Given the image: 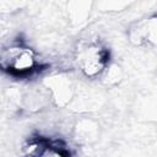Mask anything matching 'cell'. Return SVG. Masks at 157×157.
Segmentation results:
<instances>
[{
	"mask_svg": "<svg viewBox=\"0 0 157 157\" xmlns=\"http://www.w3.org/2000/svg\"><path fill=\"white\" fill-rule=\"evenodd\" d=\"M156 17L144 20L140 23H136L130 31V38L135 44L151 43L156 44Z\"/></svg>",
	"mask_w": 157,
	"mask_h": 157,
	"instance_id": "277c9868",
	"label": "cell"
},
{
	"mask_svg": "<svg viewBox=\"0 0 157 157\" xmlns=\"http://www.w3.org/2000/svg\"><path fill=\"white\" fill-rule=\"evenodd\" d=\"M76 60L80 70L87 77H96L107 69L109 52L99 42L83 43L77 49Z\"/></svg>",
	"mask_w": 157,
	"mask_h": 157,
	"instance_id": "7a4b0ae2",
	"label": "cell"
},
{
	"mask_svg": "<svg viewBox=\"0 0 157 157\" xmlns=\"http://www.w3.org/2000/svg\"><path fill=\"white\" fill-rule=\"evenodd\" d=\"M34 50L23 44H12L0 50V70L20 77L27 76L38 69Z\"/></svg>",
	"mask_w": 157,
	"mask_h": 157,
	"instance_id": "6da1fadb",
	"label": "cell"
},
{
	"mask_svg": "<svg viewBox=\"0 0 157 157\" xmlns=\"http://www.w3.org/2000/svg\"><path fill=\"white\" fill-rule=\"evenodd\" d=\"M26 157H71V153L63 145L39 136L26 146Z\"/></svg>",
	"mask_w": 157,
	"mask_h": 157,
	"instance_id": "3957f363",
	"label": "cell"
}]
</instances>
